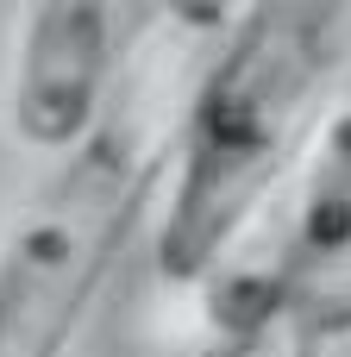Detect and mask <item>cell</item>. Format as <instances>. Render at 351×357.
<instances>
[{"instance_id":"6da1fadb","label":"cell","mask_w":351,"mask_h":357,"mask_svg":"<svg viewBox=\"0 0 351 357\" xmlns=\"http://www.w3.org/2000/svg\"><path fill=\"white\" fill-rule=\"evenodd\" d=\"M351 63V0H257L226 19L176 113V182L157 213V270L201 282L301 157Z\"/></svg>"},{"instance_id":"7a4b0ae2","label":"cell","mask_w":351,"mask_h":357,"mask_svg":"<svg viewBox=\"0 0 351 357\" xmlns=\"http://www.w3.org/2000/svg\"><path fill=\"white\" fill-rule=\"evenodd\" d=\"M182 113V107H176ZM170 69H132L100 126L0 232V357H63L176 157Z\"/></svg>"},{"instance_id":"5b68a950","label":"cell","mask_w":351,"mask_h":357,"mask_svg":"<svg viewBox=\"0 0 351 357\" xmlns=\"http://www.w3.org/2000/svg\"><path fill=\"white\" fill-rule=\"evenodd\" d=\"M320 333H314V320L264 276L245 301H232L220 320H214V333L201 339V351L195 357H320Z\"/></svg>"},{"instance_id":"3957f363","label":"cell","mask_w":351,"mask_h":357,"mask_svg":"<svg viewBox=\"0 0 351 357\" xmlns=\"http://www.w3.org/2000/svg\"><path fill=\"white\" fill-rule=\"evenodd\" d=\"M119 19L100 0H44L19 13L13 82H6V132L38 157H69L113 100Z\"/></svg>"},{"instance_id":"277c9868","label":"cell","mask_w":351,"mask_h":357,"mask_svg":"<svg viewBox=\"0 0 351 357\" xmlns=\"http://www.w3.org/2000/svg\"><path fill=\"white\" fill-rule=\"evenodd\" d=\"M270 282L314 320L320 339L351 333V75L320 107L301 144V176L276 238Z\"/></svg>"}]
</instances>
